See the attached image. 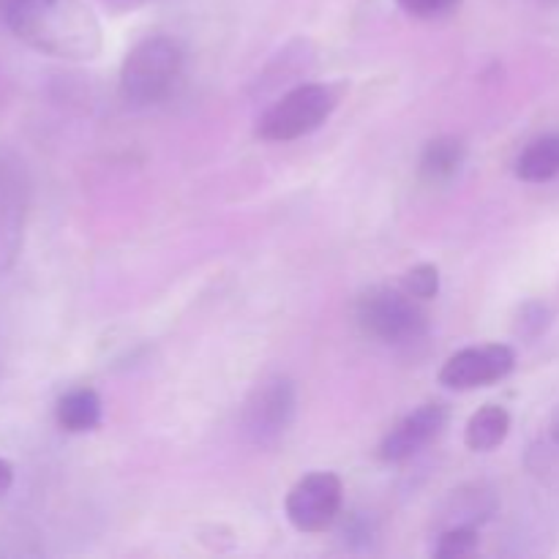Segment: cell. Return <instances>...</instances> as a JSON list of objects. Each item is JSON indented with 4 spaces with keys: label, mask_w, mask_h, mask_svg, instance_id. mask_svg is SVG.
<instances>
[{
    "label": "cell",
    "mask_w": 559,
    "mask_h": 559,
    "mask_svg": "<svg viewBox=\"0 0 559 559\" xmlns=\"http://www.w3.org/2000/svg\"><path fill=\"white\" fill-rule=\"evenodd\" d=\"M55 420L69 435H85L102 424V399L93 388H76L63 393L55 404Z\"/></svg>",
    "instance_id": "obj_10"
},
{
    "label": "cell",
    "mask_w": 559,
    "mask_h": 559,
    "mask_svg": "<svg viewBox=\"0 0 559 559\" xmlns=\"http://www.w3.org/2000/svg\"><path fill=\"white\" fill-rule=\"evenodd\" d=\"M478 549V530L467 527V524H459V527H448L445 533L437 538L435 555L442 559L453 557H467Z\"/></svg>",
    "instance_id": "obj_14"
},
{
    "label": "cell",
    "mask_w": 559,
    "mask_h": 559,
    "mask_svg": "<svg viewBox=\"0 0 559 559\" xmlns=\"http://www.w3.org/2000/svg\"><path fill=\"white\" fill-rule=\"evenodd\" d=\"M402 287L407 289L413 298L431 300L437 293H440V271H437V265H429V262H424V265H415L413 271H407Z\"/></svg>",
    "instance_id": "obj_15"
},
{
    "label": "cell",
    "mask_w": 559,
    "mask_h": 559,
    "mask_svg": "<svg viewBox=\"0 0 559 559\" xmlns=\"http://www.w3.org/2000/svg\"><path fill=\"white\" fill-rule=\"evenodd\" d=\"M31 180L22 158L0 151V276L14 271L25 243Z\"/></svg>",
    "instance_id": "obj_5"
},
{
    "label": "cell",
    "mask_w": 559,
    "mask_h": 559,
    "mask_svg": "<svg viewBox=\"0 0 559 559\" xmlns=\"http://www.w3.org/2000/svg\"><path fill=\"white\" fill-rule=\"evenodd\" d=\"M407 14L420 16V20H431V16H442L448 11L456 9L459 0H396Z\"/></svg>",
    "instance_id": "obj_16"
},
{
    "label": "cell",
    "mask_w": 559,
    "mask_h": 559,
    "mask_svg": "<svg viewBox=\"0 0 559 559\" xmlns=\"http://www.w3.org/2000/svg\"><path fill=\"white\" fill-rule=\"evenodd\" d=\"M11 486H14V464L0 459V497L9 495Z\"/></svg>",
    "instance_id": "obj_17"
},
{
    "label": "cell",
    "mask_w": 559,
    "mask_h": 559,
    "mask_svg": "<svg viewBox=\"0 0 559 559\" xmlns=\"http://www.w3.org/2000/svg\"><path fill=\"white\" fill-rule=\"evenodd\" d=\"M183 71V49L175 38L153 36L136 44L120 66V96L131 107L158 104Z\"/></svg>",
    "instance_id": "obj_2"
},
{
    "label": "cell",
    "mask_w": 559,
    "mask_h": 559,
    "mask_svg": "<svg viewBox=\"0 0 559 559\" xmlns=\"http://www.w3.org/2000/svg\"><path fill=\"white\" fill-rule=\"evenodd\" d=\"M464 158H467V145L459 136H437L420 156V175L431 186L448 183L464 167Z\"/></svg>",
    "instance_id": "obj_11"
},
{
    "label": "cell",
    "mask_w": 559,
    "mask_h": 559,
    "mask_svg": "<svg viewBox=\"0 0 559 559\" xmlns=\"http://www.w3.org/2000/svg\"><path fill=\"white\" fill-rule=\"evenodd\" d=\"M508 431H511V415L500 404H486L478 413L469 418L467 431H464V442L469 451L489 453L506 442Z\"/></svg>",
    "instance_id": "obj_12"
},
{
    "label": "cell",
    "mask_w": 559,
    "mask_h": 559,
    "mask_svg": "<svg viewBox=\"0 0 559 559\" xmlns=\"http://www.w3.org/2000/svg\"><path fill=\"white\" fill-rule=\"evenodd\" d=\"M445 426L448 409L442 404H424L388 431L385 440L380 442V459L391 464L407 462V459L418 456L429 442H435Z\"/></svg>",
    "instance_id": "obj_9"
},
{
    "label": "cell",
    "mask_w": 559,
    "mask_h": 559,
    "mask_svg": "<svg viewBox=\"0 0 559 559\" xmlns=\"http://www.w3.org/2000/svg\"><path fill=\"white\" fill-rule=\"evenodd\" d=\"M559 175V134L538 136L516 158V178L524 183H546Z\"/></svg>",
    "instance_id": "obj_13"
},
{
    "label": "cell",
    "mask_w": 559,
    "mask_h": 559,
    "mask_svg": "<svg viewBox=\"0 0 559 559\" xmlns=\"http://www.w3.org/2000/svg\"><path fill=\"white\" fill-rule=\"evenodd\" d=\"M342 102V85L306 82L284 93L257 123V136L265 142H293L320 129Z\"/></svg>",
    "instance_id": "obj_3"
},
{
    "label": "cell",
    "mask_w": 559,
    "mask_h": 559,
    "mask_svg": "<svg viewBox=\"0 0 559 559\" xmlns=\"http://www.w3.org/2000/svg\"><path fill=\"white\" fill-rule=\"evenodd\" d=\"M549 445L559 453V413L555 415V420H551L549 426Z\"/></svg>",
    "instance_id": "obj_18"
},
{
    "label": "cell",
    "mask_w": 559,
    "mask_h": 559,
    "mask_svg": "<svg viewBox=\"0 0 559 559\" xmlns=\"http://www.w3.org/2000/svg\"><path fill=\"white\" fill-rule=\"evenodd\" d=\"M295 385L287 377H271L254 388L243 409V435L254 445H271L295 418Z\"/></svg>",
    "instance_id": "obj_7"
},
{
    "label": "cell",
    "mask_w": 559,
    "mask_h": 559,
    "mask_svg": "<svg viewBox=\"0 0 559 559\" xmlns=\"http://www.w3.org/2000/svg\"><path fill=\"white\" fill-rule=\"evenodd\" d=\"M9 31L36 52L60 60H93L102 52V27L82 0H3Z\"/></svg>",
    "instance_id": "obj_1"
},
{
    "label": "cell",
    "mask_w": 559,
    "mask_h": 559,
    "mask_svg": "<svg viewBox=\"0 0 559 559\" xmlns=\"http://www.w3.org/2000/svg\"><path fill=\"white\" fill-rule=\"evenodd\" d=\"M516 366V353L508 344H484V347L459 349L445 360L440 382L453 391H473V388L495 385L506 380Z\"/></svg>",
    "instance_id": "obj_8"
},
{
    "label": "cell",
    "mask_w": 559,
    "mask_h": 559,
    "mask_svg": "<svg viewBox=\"0 0 559 559\" xmlns=\"http://www.w3.org/2000/svg\"><path fill=\"white\" fill-rule=\"evenodd\" d=\"M344 486L333 473H311L289 489L287 519L298 533H325L342 513Z\"/></svg>",
    "instance_id": "obj_6"
},
{
    "label": "cell",
    "mask_w": 559,
    "mask_h": 559,
    "mask_svg": "<svg viewBox=\"0 0 559 559\" xmlns=\"http://www.w3.org/2000/svg\"><path fill=\"white\" fill-rule=\"evenodd\" d=\"M355 317H358L364 333L385 344L415 342L429 328V314L424 311L420 300L413 298L404 287L369 289L355 306Z\"/></svg>",
    "instance_id": "obj_4"
}]
</instances>
